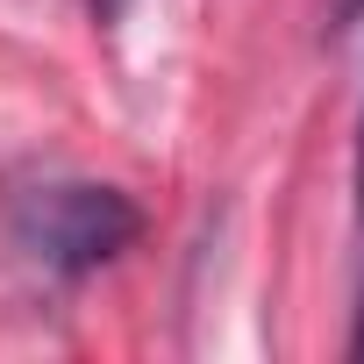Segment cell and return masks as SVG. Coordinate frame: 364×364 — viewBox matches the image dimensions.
<instances>
[{
    "label": "cell",
    "mask_w": 364,
    "mask_h": 364,
    "mask_svg": "<svg viewBox=\"0 0 364 364\" xmlns=\"http://www.w3.org/2000/svg\"><path fill=\"white\" fill-rule=\"evenodd\" d=\"M0 229H8L15 257L36 264L50 286H79L143 236V208L107 178H36V186L8 193Z\"/></svg>",
    "instance_id": "6da1fadb"
},
{
    "label": "cell",
    "mask_w": 364,
    "mask_h": 364,
    "mask_svg": "<svg viewBox=\"0 0 364 364\" xmlns=\"http://www.w3.org/2000/svg\"><path fill=\"white\" fill-rule=\"evenodd\" d=\"M364 22V0H336V8H328V29L343 36V29H357Z\"/></svg>",
    "instance_id": "3957f363"
},
{
    "label": "cell",
    "mask_w": 364,
    "mask_h": 364,
    "mask_svg": "<svg viewBox=\"0 0 364 364\" xmlns=\"http://www.w3.org/2000/svg\"><path fill=\"white\" fill-rule=\"evenodd\" d=\"M357 328H350V357H364V114H357Z\"/></svg>",
    "instance_id": "7a4b0ae2"
},
{
    "label": "cell",
    "mask_w": 364,
    "mask_h": 364,
    "mask_svg": "<svg viewBox=\"0 0 364 364\" xmlns=\"http://www.w3.org/2000/svg\"><path fill=\"white\" fill-rule=\"evenodd\" d=\"M122 8H129V0H93V22H100V29H114V22H122Z\"/></svg>",
    "instance_id": "277c9868"
}]
</instances>
